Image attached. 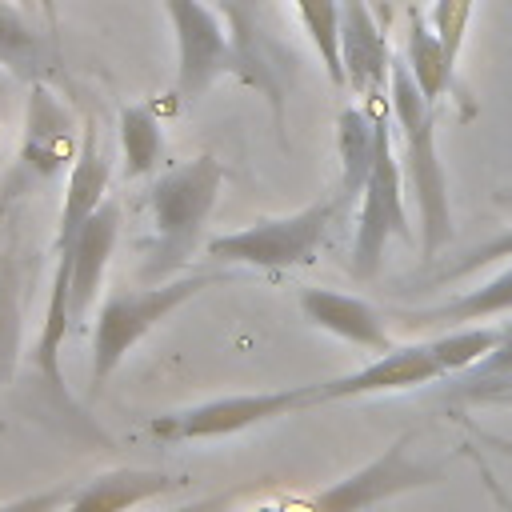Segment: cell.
I'll list each match as a JSON object with an SVG mask.
<instances>
[{
    "instance_id": "cell-15",
    "label": "cell",
    "mask_w": 512,
    "mask_h": 512,
    "mask_svg": "<svg viewBox=\"0 0 512 512\" xmlns=\"http://www.w3.org/2000/svg\"><path fill=\"white\" fill-rule=\"evenodd\" d=\"M116 236H120V204L104 200L96 208V216L84 224L76 252H72V324L88 320V308L96 304V292H100L108 256L116 248Z\"/></svg>"
},
{
    "instance_id": "cell-24",
    "label": "cell",
    "mask_w": 512,
    "mask_h": 512,
    "mask_svg": "<svg viewBox=\"0 0 512 512\" xmlns=\"http://www.w3.org/2000/svg\"><path fill=\"white\" fill-rule=\"evenodd\" d=\"M472 8H476V0H432L428 24L440 36L452 64L460 60V48H464V36H468V24H472Z\"/></svg>"
},
{
    "instance_id": "cell-2",
    "label": "cell",
    "mask_w": 512,
    "mask_h": 512,
    "mask_svg": "<svg viewBox=\"0 0 512 512\" xmlns=\"http://www.w3.org/2000/svg\"><path fill=\"white\" fill-rule=\"evenodd\" d=\"M496 340H500V328L468 324V328H448L420 344H392L372 364L316 384V404L356 400V396H376V392H404V388H420L428 380L456 376V372L472 368L476 360H484L496 348Z\"/></svg>"
},
{
    "instance_id": "cell-34",
    "label": "cell",
    "mask_w": 512,
    "mask_h": 512,
    "mask_svg": "<svg viewBox=\"0 0 512 512\" xmlns=\"http://www.w3.org/2000/svg\"><path fill=\"white\" fill-rule=\"evenodd\" d=\"M20 4H28V8H32V4H36V0H20Z\"/></svg>"
},
{
    "instance_id": "cell-6",
    "label": "cell",
    "mask_w": 512,
    "mask_h": 512,
    "mask_svg": "<svg viewBox=\"0 0 512 512\" xmlns=\"http://www.w3.org/2000/svg\"><path fill=\"white\" fill-rule=\"evenodd\" d=\"M344 212L340 196H324L300 212L256 220L240 232H224L208 240V256L220 264H244V268H296L312 264L328 228Z\"/></svg>"
},
{
    "instance_id": "cell-11",
    "label": "cell",
    "mask_w": 512,
    "mask_h": 512,
    "mask_svg": "<svg viewBox=\"0 0 512 512\" xmlns=\"http://www.w3.org/2000/svg\"><path fill=\"white\" fill-rule=\"evenodd\" d=\"M76 156H80V148L72 152V116L44 84H32L24 148H20V164L8 180V192L16 196L20 180H48V176L64 172V164H72Z\"/></svg>"
},
{
    "instance_id": "cell-5",
    "label": "cell",
    "mask_w": 512,
    "mask_h": 512,
    "mask_svg": "<svg viewBox=\"0 0 512 512\" xmlns=\"http://www.w3.org/2000/svg\"><path fill=\"white\" fill-rule=\"evenodd\" d=\"M220 276L216 272H192L180 280H164V284H148V288H120L104 300L96 328H92V384H104L120 360L164 320L172 316L180 304H188L192 296H200L204 288H212Z\"/></svg>"
},
{
    "instance_id": "cell-19",
    "label": "cell",
    "mask_w": 512,
    "mask_h": 512,
    "mask_svg": "<svg viewBox=\"0 0 512 512\" xmlns=\"http://www.w3.org/2000/svg\"><path fill=\"white\" fill-rule=\"evenodd\" d=\"M404 64L412 72V80L420 84V92L436 104L448 88H452V76H456V64L448 60L440 36L432 32V24L424 20L420 8H408V32H404Z\"/></svg>"
},
{
    "instance_id": "cell-4",
    "label": "cell",
    "mask_w": 512,
    "mask_h": 512,
    "mask_svg": "<svg viewBox=\"0 0 512 512\" xmlns=\"http://www.w3.org/2000/svg\"><path fill=\"white\" fill-rule=\"evenodd\" d=\"M412 432H404L400 440H392L376 460L360 464L356 472H348L344 480L308 492V496H280L244 512H368L372 504H384L400 492L412 488H428L444 476V464H424L412 456Z\"/></svg>"
},
{
    "instance_id": "cell-3",
    "label": "cell",
    "mask_w": 512,
    "mask_h": 512,
    "mask_svg": "<svg viewBox=\"0 0 512 512\" xmlns=\"http://www.w3.org/2000/svg\"><path fill=\"white\" fill-rule=\"evenodd\" d=\"M220 188H224V164L216 156H196L188 164H176L148 188L144 200L152 212V248L140 268L148 284H164L172 272L188 264L216 208Z\"/></svg>"
},
{
    "instance_id": "cell-21",
    "label": "cell",
    "mask_w": 512,
    "mask_h": 512,
    "mask_svg": "<svg viewBox=\"0 0 512 512\" xmlns=\"http://www.w3.org/2000/svg\"><path fill=\"white\" fill-rule=\"evenodd\" d=\"M120 152H124V176L128 180L148 176L160 164L164 132H160V120L148 104H128L120 112Z\"/></svg>"
},
{
    "instance_id": "cell-22",
    "label": "cell",
    "mask_w": 512,
    "mask_h": 512,
    "mask_svg": "<svg viewBox=\"0 0 512 512\" xmlns=\"http://www.w3.org/2000/svg\"><path fill=\"white\" fill-rule=\"evenodd\" d=\"M20 336H24V320H20V260H16V248L4 244L0 248V380H12V372H16Z\"/></svg>"
},
{
    "instance_id": "cell-29",
    "label": "cell",
    "mask_w": 512,
    "mask_h": 512,
    "mask_svg": "<svg viewBox=\"0 0 512 512\" xmlns=\"http://www.w3.org/2000/svg\"><path fill=\"white\" fill-rule=\"evenodd\" d=\"M36 8L44 12V24L56 32V24H60V16H56V0H36Z\"/></svg>"
},
{
    "instance_id": "cell-33",
    "label": "cell",
    "mask_w": 512,
    "mask_h": 512,
    "mask_svg": "<svg viewBox=\"0 0 512 512\" xmlns=\"http://www.w3.org/2000/svg\"><path fill=\"white\" fill-rule=\"evenodd\" d=\"M500 204H504V208H512V196H500Z\"/></svg>"
},
{
    "instance_id": "cell-25",
    "label": "cell",
    "mask_w": 512,
    "mask_h": 512,
    "mask_svg": "<svg viewBox=\"0 0 512 512\" xmlns=\"http://www.w3.org/2000/svg\"><path fill=\"white\" fill-rule=\"evenodd\" d=\"M500 256H512V228H508V232H500V236H492V240H484V244H476L464 260H456L448 272L432 276L428 284H448V280H456V276H464V272H476V268H484V264L500 260Z\"/></svg>"
},
{
    "instance_id": "cell-32",
    "label": "cell",
    "mask_w": 512,
    "mask_h": 512,
    "mask_svg": "<svg viewBox=\"0 0 512 512\" xmlns=\"http://www.w3.org/2000/svg\"><path fill=\"white\" fill-rule=\"evenodd\" d=\"M8 204H12V192L4 188V196H0V224H4V212H8Z\"/></svg>"
},
{
    "instance_id": "cell-10",
    "label": "cell",
    "mask_w": 512,
    "mask_h": 512,
    "mask_svg": "<svg viewBox=\"0 0 512 512\" xmlns=\"http://www.w3.org/2000/svg\"><path fill=\"white\" fill-rule=\"evenodd\" d=\"M340 64L344 84L364 96V104H388L392 48L368 0H340Z\"/></svg>"
},
{
    "instance_id": "cell-27",
    "label": "cell",
    "mask_w": 512,
    "mask_h": 512,
    "mask_svg": "<svg viewBox=\"0 0 512 512\" xmlns=\"http://www.w3.org/2000/svg\"><path fill=\"white\" fill-rule=\"evenodd\" d=\"M232 496H236V492H224V496H204V500H192V504L172 508V512H228Z\"/></svg>"
},
{
    "instance_id": "cell-13",
    "label": "cell",
    "mask_w": 512,
    "mask_h": 512,
    "mask_svg": "<svg viewBox=\"0 0 512 512\" xmlns=\"http://www.w3.org/2000/svg\"><path fill=\"white\" fill-rule=\"evenodd\" d=\"M0 68L24 84H44L56 72V32L40 28L20 0H0Z\"/></svg>"
},
{
    "instance_id": "cell-18",
    "label": "cell",
    "mask_w": 512,
    "mask_h": 512,
    "mask_svg": "<svg viewBox=\"0 0 512 512\" xmlns=\"http://www.w3.org/2000/svg\"><path fill=\"white\" fill-rule=\"evenodd\" d=\"M220 12H224V24L236 40V52H240V64H244V84H256L272 96V104L280 108V84H276V72L268 64V48H264V12H268V0H220Z\"/></svg>"
},
{
    "instance_id": "cell-20",
    "label": "cell",
    "mask_w": 512,
    "mask_h": 512,
    "mask_svg": "<svg viewBox=\"0 0 512 512\" xmlns=\"http://www.w3.org/2000/svg\"><path fill=\"white\" fill-rule=\"evenodd\" d=\"M508 384H512V324L500 328V340L484 360L456 372V380L448 384L444 396L452 404H488V396L508 388Z\"/></svg>"
},
{
    "instance_id": "cell-16",
    "label": "cell",
    "mask_w": 512,
    "mask_h": 512,
    "mask_svg": "<svg viewBox=\"0 0 512 512\" xmlns=\"http://www.w3.org/2000/svg\"><path fill=\"white\" fill-rule=\"evenodd\" d=\"M380 108L388 104H368V108H344L336 120V156H340V188L336 196L344 208L364 196L372 160H376V136H380Z\"/></svg>"
},
{
    "instance_id": "cell-7",
    "label": "cell",
    "mask_w": 512,
    "mask_h": 512,
    "mask_svg": "<svg viewBox=\"0 0 512 512\" xmlns=\"http://www.w3.org/2000/svg\"><path fill=\"white\" fill-rule=\"evenodd\" d=\"M392 104L380 108V136H376V160H372V172H368V184H364V196H360V216H356V236H352V260H348V272L356 280H372L380 272V260H384V248L392 236L408 240L412 228H408V216H404V172H400V160L392 152Z\"/></svg>"
},
{
    "instance_id": "cell-26",
    "label": "cell",
    "mask_w": 512,
    "mask_h": 512,
    "mask_svg": "<svg viewBox=\"0 0 512 512\" xmlns=\"http://www.w3.org/2000/svg\"><path fill=\"white\" fill-rule=\"evenodd\" d=\"M76 488H80V484H52V488H40V492L4 500L0 512H60V508L76 496Z\"/></svg>"
},
{
    "instance_id": "cell-12",
    "label": "cell",
    "mask_w": 512,
    "mask_h": 512,
    "mask_svg": "<svg viewBox=\"0 0 512 512\" xmlns=\"http://www.w3.org/2000/svg\"><path fill=\"white\" fill-rule=\"evenodd\" d=\"M300 312L304 320H312L316 328L364 348V352H388L392 348V336H388V324L384 316L360 300V296H344V292H332V288H304L300 292Z\"/></svg>"
},
{
    "instance_id": "cell-8",
    "label": "cell",
    "mask_w": 512,
    "mask_h": 512,
    "mask_svg": "<svg viewBox=\"0 0 512 512\" xmlns=\"http://www.w3.org/2000/svg\"><path fill=\"white\" fill-rule=\"evenodd\" d=\"M176 32V96L196 100L220 76H244L236 40L216 8L204 0H164Z\"/></svg>"
},
{
    "instance_id": "cell-17",
    "label": "cell",
    "mask_w": 512,
    "mask_h": 512,
    "mask_svg": "<svg viewBox=\"0 0 512 512\" xmlns=\"http://www.w3.org/2000/svg\"><path fill=\"white\" fill-rule=\"evenodd\" d=\"M500 312H512V268H504L500 276L484 280L472 292H460L444 304L432 308H408L400 312V320L408 328H468L476 320H492Z\"/></svg>"
},
{
    "instance_id": "cell-23",
    "label": "cell",
    "mask_w": 512,
    "mask_h": 512,
    "mask_svg": "<svg viewBox=\"0 0 512 512\" xmlns=\"http://www.w3.org/2000/svg\"><path fill=\"white\" fill-rule=\"evenodd\" d=\"M296 16L328 72L332 84L344 88V64H340V0H292Z\"/></svg>"
},
{
    "instance_id": "cell-28",
    "label": "cell",
    "mask_w": 512,
    "mask_h": 512,
    "mask_svg": "<svg viewBox=\"0 0 512 512\" xmlns=\"http://www.w3.org/2000/svg\"><path fill=\"white\" fill-rule=\"evenodd\" d=\"M476 468H480V480H484V488H488V496H492V500H496V504H500L504 512H512V500H508V496H504V488H500V484L492 480V472H488V464H484L480 456H476Z\"/></svg>"
},
{
    "instance_id": "cell-30",
    "label": "cell",
    "mask_w": 512,
    "mask_h": 512,
    "mask_svg": "<svg viewBox=\"0 0 512 512\" xmlns=\"http://www.w3.org/2000/svg\"><path fill=\"white\" fill-rule=\"evenodd\" d=\"M480 440H488L492 448H500L504 456H512V440H504V436H492V432H480Z\"/></svg>"
},
{
    "instance_id": "cell-14",
    "label": "cell",
    "mask_w": 512,
    "mask_h": 512,
    "mask_svg": "<svg viewBox=\"0 0 512 512\" xmlns=\"http://www.w3.org/2000/svg\"><path fill=\"white\" fill-rule=\"evenodd\" d=\"M184 480L156 468H112L76 488V496L60 512H128L164 492H176Z\"/></svg>"
},
{
    "instance_id": "cell-31",
    "label": "cell",
    "mask_w": 512,
    "mask_h": 512,
    "mask_svg": "<svg viewBox=\"0 0 512 512\" xmlns=\"http://www.w3.org/2000/svg\"><path fill=\"white\" fill-rule=\"evenodd\" d=\"M488 404H500V408H512V384H508V388H500V392H492V396H488Z\"/></svg>"
},
{
    "instance_id": "cell-1",
    "label": "cell",
    "mask_w": 512,
    "mask_h": 512,
    "mask_svg": "<svg viewBox=\"0 0 512 512\" xmlns=\"http://www.w3.org/2000/svg\"><path fill=\"white\" fill-rule=\"evenodd\" d=\"M388 104L400 132V156H404V184L416 200L420 220V256H436L452 240V208H448V176L436 152V104L420 92L412 80L404 56L392 52V76H388Z\"/></svg>"
},
{
    "instance_id": "cell-9",
    "label": "cell",
    "mask_w": 512,
    "mask_h": 512,
    "mask_svg": "<svg viewBox=\"0 0 512 512\" xmlns=\"http://www.w3.org/2000/svg\"><path fill=\"white\" fill-rule=\"evenodd\" d=\"M312 404H316V384H296V388H276V392H244V396L204 400V404L156 416L148 424V432L160 440H212V436H232V432L264 424V420L312 408Z\"/></svg>"
}]
</instances>
